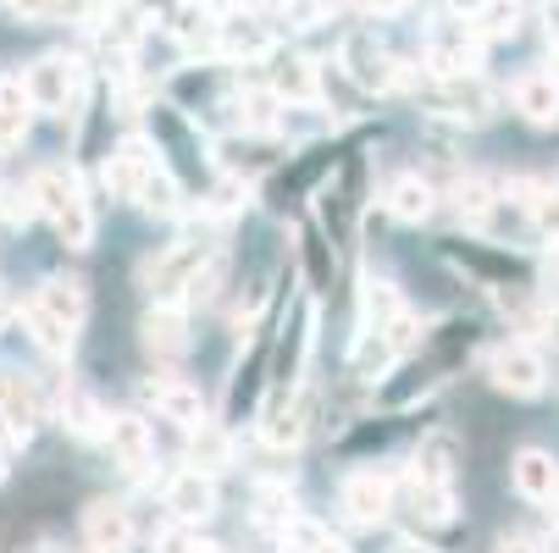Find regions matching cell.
<instances>
[{"instance_id":"cell-1","label":"cell","mask_w":559,"mask_h":553,"mask_svg":"<svg viewBox=\"0 0 559 553\" xmlns=\"http://www.w3.org/2000/svg\"><path fill=\"white\" fill-rule=\"evenodd\" d=\"M465 354H471V327H465V322L438 327L421 349H411V354L393 360V371L377 382V405H382V410H416L421 399H432V393L449 382V371H454Z\"/></svg>"},{"instance_id":"cell-2","label":"cell","mask_w":559,"mask_h":553,"mask_svg":"<svg viewBox=\"0 0 559 553\" xmlns=\"http://www.w3.org/2000/svg\"><path fill=\"white\" fill-rule=\"evenodd\" d=\"M28 200L39 211V221H50V232L61 239L67 255H90L95 250V205H90V189H84V172L56 161V167H39L28 178Z\"/></svg>"},{"instance_id":"cell-3","label":"cell","mask_w":559,"mask_h":553,"mask_svg":"<svg viewBox=\"0 0 559 553\" xmlns=\"http://www.w3.org/2000/svg\"><path fill=\"white\" fill-rule=\"evenodd\" d=\"M150 149L183 189H200V178L211 172V155H205V139L200 128L183 117V106H150Z\"/></svg>"},{"instance_id":"cell-4","label":"cell","mask_w":559,"mask_h":553,"mask_svg":"<svg viewBox=\"0 0 559 553\" xmlns=\"http://www.w3.org/2000/svg\"><path fill=\"white\" fill-rule=\"evenodd\" d=\"M222 250L211 239H173L167 250H155L144 266H139V288L150 293V304H183L194 277L216 261Z\"/></svg>"},{"instance_id":"cell-5","label":"cell","mask_w":559,"mask_h":553,"mask_svg":"<svg viewBox=\"0 0 559 553\" xmlns=\"http://www.w3.org/2000/svg\"><path fill=\"white\" fill-rule=\"evenodd\" d=\"M23 89H28L34 117H78V100L90 89V67L67 50H50L23 67Z\"/></svg>"},{"instance_id":"cell-6","label":"cell","mask_w":559,"mask_h":553,"mask_svg":"<svg viewBox=\"0 0 559 553\" xmlns=\"http://www.w3.org/2000/svg\"><path fill=\"white\" fill-rule=\"evenodd\" d=\"M366 161H355V155H344V161L333 167V178L310 194L316 205V227L333 239V250H349L355 244V227H360V211H366Z\"/></svg>"},{"instance_id":"cell-7","label":"cell","mask_w":559,"mask_h":553,"mask_svg":"<svg viewBox=\"0 0 559 553\" xmlns=\"http://www.w3.org/2000/svg\"><path fill=\"white\" fill-rule=\"evenodd\" d=\"M338 67H344V77L355 89H366V95H393L399 89V61L371 28H349L344 39H338Z\"/></svg>"},{"instance_id":"cell-8","label":"cell","mask_w":559,"mask_h":553,"mask_svg":"<svg viewBox=\"0 0 559 553\" xmlns=\"http://www.w3.org/2000/svg\"><path fill=\"white\" fill-rule=\"evenodd\" d=\"M338 161H344V155H338L333 144H310V149L288 155V167L266 172V200H272L277 211H288V205H305L316 189H322V183L333 178V167H338Z\"/></svg>"},{"instance_id":"cell-9","label":"cell","mask_w":559,"mask_h":553,"mask_svg":"<svg viewBox=\"0 0 559 553\" xmlns=\"http://www.w3.org/2000/svg\"><path fill=\"white\" fill-rule=\"evenodd\" d=\"M23 310L45 315V322H56L61 333H84L90 327V282L78 277V272H50L34 282V293L23 299Z\"/></svg>"},{"instance_id":"cell-10","label":"cell","mask_w":559,"mask_h":553,"mask_svg":"<svg viewBox=\"0 0 559 553\" xmlns=\"http://www.w3.org/2000/svg\"><path fill=\"white\" fill-rule=\"evenodd\" d=\"M399 509V482L382 477V470H349L338 482V515L360 531H377L388 526V515Z\"/></svg>"},{"instance_id":"cell-11","label":"cell","mask_w":559,"mask_h":553,"mask_svg":"<svg viewBox=\"0 0 559 553\" xmlns=\"http://www.w3.org/2000/svg\"><path fill=\"white\" fill-rule=\"evenodd\" d=\"M78 542H84V553H133L139 548L133 509L122 498H90L78 509Z\"/></svg>"},{"instance_id":"cell-12","label":"cell","mask_w":559,"mask_h":553,"mask_svg":"<svg viewBox=\"0 0 559 553\" xmlns=\"http://www.w3.org/2000/svg\"><path fill=\"white\" fill-rule=\"evenodd\" d=\"M139 393H144V405L155 410V421H167V426H178V432H200V426L211 421L205 393H200L194 382L173 376V371H155Z\"/></svg>"},{"instance_id":"cell-13","label":"cell","mask_w":559,"mask_h":553,"mask_svg":"<svg viewBox=\"0 0 559 553\" xmlns=\"http://www.w3.org/2000/svg\"><path fill=\"white\" fill-rule=\"evenodd\" d=\"M488 382L499 387V393H510V399H537V393L548 387V360H543V349H532V344H499L493 354H488Z\"/></svg>"},{"instance_id":"cell-14","label":"cell","mask_w":559,"mask_h":553,"mask_svg":"<svg viewBox=\"0 0 559 553\" xmlns=\"http://www.w3.org/2000/svg\"><path fill=\"white\" fill-rule=\"evenodd\" d=\"M189 304H144L139 315V349L155 365H178L189 354Z\"/></svg>"},{"instance_id":"cell-15","label":"cell","mask_w":559,"mask_h":553,"mask_svg":"<svg viewBox=\"0 0 559 553\" xmlns=\"http://www.w3.org/2000/svg\"><path fill=\"white\" fill-rule=\"evenodd\" d=\"M261 84L283 100V106H322V67L299 50H272L261 61Z\"/></svg>"},{"instance_id":"cell-16","label":"cell","mask_w":559,"mask_h":553,"mask_svg":"<svg viewBox=\"0 0 559 553\" xmlns=\"http://www.w3.org/2000/svg\"><path fill=\"white\" fill-rule=\"evenodd\" d=\"M162 504H167V520L205 526V520L222 509V488H216V477H205V470L183 465V470H173V477H167V488H162Z\"/></svg>"},{"instance_id":"cell-17","label":"cell","mask_w":559,"mask_h":553,"mask_svg":"<svg viewBox=\"0 0 559 553\" xmlns=\"http://www.w3.org/2000/svg\"><path fill=\"white\" fill-rule=\"evenodd\" d=\"M460 465H465V437H460L454 426H432V432H421V443L411 448V477H416V482L454 488V482H460Z\"/></svg>"},{"instance_id":"cell-18","label":"cell","mask_w":559,"mask_h":553,"mask_svg":"<svg viewBox=\"0 0 559 553\" xmlns=\"http://www.w3.org/2000/svg\"><path fill=\"white\" fill-rule=\"evenodd\" d=\"M294 282L310 293V299H328V288L338 282V250L333 239L316 221L299 227V244H294Z\"/></svg>"},{"instance_id":"cell-19","label":"cell","mask_w":559,"mask_h":553,"mask_svg":"<svg viewBox=\"0 0 559 553\" xmlns=\"http://www.w3.org/2000/svg\"><path fill=\"white\" fill-rule=\"evenodd\" d=\"M150 172H155V149L144 139H128V144H117V149L100 155V189L111 200H122V205L139 200V189H144Z\"/></svg>"},{"instance_id":"cell-20","label":"cell","mask_w":559,"mask_h":553,"mask_svg":"<svg viewBox=\"0 0 559 553\" xmlns=\"http://www.w3.org/2000/svg\"><path fill=\"white\" fill-rule=\"evenodd\" d=\"M283 155L288 149H283L277 133H233L222 144V155H216V167L233 172V178H245V183H255V178H266V172L283 167Z\"/></svg>"},{"instance_id":"cell-21","label":"cell","mask_w":559,"mask_h":553,"mask_svg":"<svg viewBox=\"0 0 559 553\" xmlns=\"http://www.w3.org/2000/svg\"><path fill=\"white\" fill-rule=\"evenodd\" d=\"M106 454H111V465L122 470V477H144V470L155 465V432H150V421L144 416H111L106 421Z\"/></svg>"},{"instance_id":"cell-22","label":"cell","mask_w":559,"mask_h":553,"mask_svg":"<svg viewBox=\"0 0 559 553\" xmlns=\"http://www.w3.org/2000/svg\"><path fill=\"white\" fill-rule=\"evenodd\" d=\"M476 56H483V39L471 34V23L432 28L427 45H421V61H427L432 77H465V72H476Z\"/></svg>"},{"instance_id":"cell-23","label":"cell","mask_w":559,"mask_h":553,"mask_svg":"<svg viewBox=\"0 0 559 553\" xmlns=\"http://www.w3.org/2000/svg\"><path fill=\"white\" fill-rule=\"evenodd\" d=\"M211 45L222 50V61H245V67H261V61L277 50L272 28H266L261 17H250V12H227V17H216V39H211Z\"/></svg>"},{"instance_id":"cell-24","label":"cell","mask_w":559,"mask_h":553,"mask_svg":"<svg viewBox=\"0 0 559 553\" xmlns=\"http://www.w3.org/2000/svg\"><path fill=\"white\" fill-rule=\"evenodd\" d=\"M399 504H405V515H411L421 531H454V526H460V488H438V482L405 477V488H399Z\"/></svg>"},{"instance_id":"cell-25","label":"cell","mask_w":559,"mask_h":553,"mask_svg":"<svg viewBox=\"0 0 559 553\" xmlns=\"http://www.w3.org/2000/svg\"><path fill=\"white\" fill-rule=\"evenodd\" d=\"M382 211L399 221V227H421L438 216V183L421 178V172H399L388 189H382Z\"/></svg>"},{"instance_id":"cell-26","label":"cell","mask_w":559,"mask_h":553,"mask_svg":"<svg viewBox=\"0 0 559 553\" xmlns=\"http://www.w3.org/2000/svg\"><path fill=\"white\" fill-rule=\"evenodd\" d=\"M510 488L526 504H554L559 498V459L548 448H521L510 459Z\"/></svg>"},{"instance_id":"cell-27","label":"cell","mask_w":559,"mask_h":553,"mask_svg":"<svg viewBox=\"0 0 559 553\" xmlns=\"http://www.w3.org/2000/svg\"><path fill=\"white\" fill-rule=\"evenodd\" d=\"M56 416H61V426L78 437V443H95V437H106V405L95 399V393L84 387V382H67L61 393H56Z\"/></svg>"},{"instance_id":"cell-28","label":"cell","mask_w":559,"mask_h":553,"mask_svg":"<svg viewBox=\"0 0 559 553\" xmlns=\"http://www.w3.org/2000/svg\"><path fill=\"white\" fill-rule=\"evenodd\" d=\"M277 542H283V553H355V548H349V537H344V531H333V520L305 515V509L283 520Z\"/></svg>"},{"instance_id":"cell-29","label":"cell","mask_w":559,"mask_h":553,"mask_svg":"<svg viewBox=\"0 0 559 553\" xmlns=\"http://www.w3.org/2000/svg\"><path fill=\"white\" fill-rule=\"evenodd\" d=\"M515 111L532 122V128H554L559 122V77L554 72H521L515 89H510Z\"/></svg>"},{"instance_id":"cell-30","label":"cell","mask_w":559,"mask_h":553,"mask_svg":"<svg viewBox=\"0 0 559 553\" xmlns=\"http://www.w3.org/2000/svg\"><path fill=\"white\" fill-rule=\"evenodd\" d=\"M144 216H155V221H173L178 211H183V183L162 167V161H155V172L144 178V189H139V200H133Z\"/></svg>"},{"instance_id":"cell-31","label":"cell","mask_w":559,"mask_h":553,"mask_svg":"<svg viewBox=\"0 0 559 553\" xmlns=\"http://www.w3.org/2000/svg\"><path fill=\"white\" fill-rule=\"evenodd\" d=\"M194 443H189V465L194 470H205V477H222V470L233 465V432L227 426H200V432H189Z\"/></svg>"},{"instance_id":"cell-32","label":"cell","mask_w":559,"mask_h":553,"mask_svg":"<svg viewBox=\"0 0 559 553\" xmlns=\"http://www.w3.org/2000/svg\"><path fill=\"white\" fill-rule=\"evenodd\" d=\"M471 34L483 39V45H499V39H515V28H521V7L515 0H483L471 17Z\"/></svg>"},{"instance_id":"cell-33","label":"cell","mask_w":559,"mask_h":553,"mask_svg":"<svg viewBox=\"0 0 559 553\" xmlns=\"http://www.w3.org/2000/svg\"><path fill=\"white\" fill-rule=\"evenodd\" d=\"M167 28L178 45H211L216 39V12L205 7V0H178V7L167 12Z\"/></svg>"},{"instance_id":"cell-34","label":"cell","mask_w":559,"mask_h":553,"mask_svg":"<svg viewBox=\"0 0 559 553\" xmlns=\"http://www.w3.org/2000/svg\"><path fill=\"white\" fill-rule=\"evenodd\" d=\"M250 509H255V526H266V531H283V520L299 515L288 482H255V504Z\"/></svg>"},{"instance_id":"cell-35","label":"cell","mask_w":559,"mask_h":553,"mask_svg":"<svg viewBox=\"0 0 559 553\" xmlns=\"http://www.w3.org/2000/svg\"><path fill=\"white\" fill-rule=\"evenodd\" d=\"M493 200H499V183L483 178V172H465V178L454 183V211H460L465 221H483V216L493 211Z\"/></svg>"},{"instance_id":"cell-36","label":"cell","mask_w":559,"mask_h":553,"mask_svg":"<svg viewBox=\"0 0 559 553\" xmlns=\"http://www.w3.org/2000/svg\"><path fill=\"white\" fill-rule=\"evenodd\" d=\"M150 553H222L216 542L200 537V526H183V520H167L162 531L150 537Z\"/></svg>"},{"instance_id":"cell-37","label":"cell","mask_w":559,"mask_h":553,"mask_svg":"<svg viewBox=\"0 0 559 553\" xmlns=\"http://www.w3.org/2000/svg\"><path fill=\"white\" fill-rule=\"evenodd\" d=\"M521 216H526L532 232H543V239L554 244V239H559V189H543V183H537V189L526 194Z\"/></svg>"},{"instance_id":"cell-38","label":"cell","mask_w":559,"mask_h":553,"mask_svg":"<svg viewBox=\"0 0 559 553\" xmlns=\"http://www.w3.org/2000/svg\"><path fill=\"white\" fill-rule=\"evenodd\" d=\"M277 17H283L294 34H310V28L333 23V0H277Z\"/></svg>"},{"instance_id":"cell-39","label":"cell","mask_w":559,"mask_h":553,"mask_svg":"<svg viewBox=\"0 0 559 553\" xmlns=\"http://www.w3.org/2000/svg\"><path fill=\"white\" fill-rule=\"evenodd\" d=\"M0 111H7V117H34L28 111V89H23V72H0Z\"/></svg>"},{"instance_id":"cell-40","label":"cell","mask_w":559,"mask_h":553,"mask_svg":"<svg viewBox=\"0 0 559 553\" xmlns=\"http://www.w3.org/2000/svg\"><path fill=\"white\" fill-rule=\"evenodd\" d=\"M28 139V122L23 117H7V111H0V155H7V149H17Z\"/></svg>"},{"instance_id":"cell-41","label":"cell","mask_w":559,"mask_h":553,"mask_svg":"<svg viewBox=\"0 0 559 553\" xmlns=\"http://www.w3.org/2000/svg\"><path fill=\"white\" fill-rule=\"evenodd\" d=\"M493 553H537V542H532V537H521V531H504V537L493 542Z\"/></svg>"},{"instance_id":"cell-42","label":"cell","mask_w":559,"mask_h":553,"mask_svg":"<svg viewBox=\"0 0 559 553\" xmlns=\"http://www.w3.org/2000/svg\"><path fill=\"white\" fill-rule=\"evenodd\" d=\"M12 12H23V17H50L56 0H12Z\"/></svg>"},{"instance_id":"cell-43","label":"cell","mask_w":559,"mask_h":553,"mask_svg":"<svg viewBox=\"0 0 559 553\" xmlns=\"http://www.w3.org/2000/svg\"><path fill=\"white\" fill-rule=\"evenodd\" d=\"M355 7H366V12H399L405 0H355Z\"/></svg>"},{"instance_id":"cell-44","label":"cell","mask_w":559,"mask_h":553,"mask_svg":"<svg viewBox=\"0 0 559 553\" xmlns=\"http://www.w3.org/2000/svg\"><path fill=\"white\" fill-rule=\"evenodd\" d=\"M476 7H483V0H449V12H460V17H471Z\"/></svg>"},{"instance_id":"cell-45","label":"cell","mask_w":559,"mask_h":553,"mask_svg":"<svg viewBox=\"0 0 559 553\" xmlns=\"http://www.w3.org/2000/svg\"><path fill=\"white\" fill-rule=\"evenodd\" d=\"M393 553H438V548H427V542H399Z\"/></svg>"},{"instance_id":"cell-46","label":"cell","mask_w":559,"mask_h":553,"mask_svg":"<svg viewBox=\"0 0 559 553\" xmlns=\"http://www.w3.org/2000/svg\"><path fill=\"white\" fill-rule=\"evenodd\" d=\"M548 277H559V239H554V250H548Z\"/></svg>"},{"instance_id":"cell-47","label":"cell","mask_w":559,"mask_h":553,"mask_svg":"<svg viewBox=\"0 0 559 553\" xmlns=\"http://www.w3.org/2000/svg\"><path fill=\"white\" fill-rule=\"evenodd\" d=\"M50 553H56V548H50Z\"/></svg>"}]
</instances>
